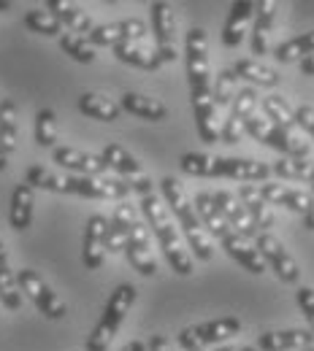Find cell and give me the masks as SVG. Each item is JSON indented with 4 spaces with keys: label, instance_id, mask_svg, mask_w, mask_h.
<instances>
[{
    "label": "cell",
    "instance_id": "obj_1",
    "mask_svg": "<svg viewBox=\"0 0 314 351\" xmlns=\"http://www.w3.org/2000/svg\"><path fill=\"white\" fill-rule=\"evenodd\" d=\"M141 214H144L146 224L152 227L155 238L160 241V249L166 254V263L171 265L179 276H190L192 273V260H190L187 243L181 241V235L177 232V227H174V221L168 217V208H166L163 197H157V195L141 197Z\"/></svg>",
    "mask_w": 314,
    "mask_h": 351
},
{
    "label": "cell",
    "instance_id": "obj_2",
    "mask_svg": "<svg viewBox=\"0 0 314 351\" xmlns=\"http://www.w3.org/2000/svg\"><path fill=\"white\" fill-rule=\"evenodd\" d=\"M160 189H163V203H166V208L179 219L181 232H184V238H187V249H192V254H195L198 260L209 263L214 252H212V246H209L206 230H203V224L198 219L192 203H190L187 195H184V186L179 184V178L166 176V178L160 181Z\"/></svg>",
    "mask_w": 314,
    "mask_h": 351
},
{
    "label": "cell",
    "instance_id": "obj_3",
    "mask_svg": "<svg viewBox=\"0 0 314 351\" xmlns=\"http://www.w3.org/2000/svg\"><path fill=\"white\" fill-rule=\"evenodd\" d=\"M133 303H135V287L133 284H120L111 292L109 303H106L100 319H98V324H95V330H92L90 338H87V351H109L114 335L120 332V327H122L125 316L131 313Z\"/></svg>",
    "mask_w": 314,
    "mask_h": 351
},
{
    "label": "cell",
    "instance_id": "obj_4",
    "mask_svg": "<svg viewBox=\"0 0 314 351\" xmlns=\"http://www.w3.org/2000/svg\"><path fill=\"white\" fill-rule=\"evenodd\" d=\"M187 54V84H190V100L201 103L212 97V82H209V41L203 27H192L184 41Z\"/></svg>",
    "mask_w": 314,
    "mask_h": 351
},
{
    "label": "cell",
    "instance_id": "obj_5",
    "mask_svg": "<svg viewBox=\"0 0 314 351\" xmlns=\"http://www.w3.org/2000/svg\"><path fill=\"white\" fill-rule=\"evenodd\" d=\"M57 192L79 195L92 200H125L131 186L122 178H103V176H57Z\"/></svg>",
    "mask_w": 314,
    "mask_h": 351
},
{
    "label": "cell",
    "instance_id": "obj_6",
    "mask_svg": "<svg viewBox=\"0 0 314 351\" xmlns=\"http://www.w3.org/2000/svg\"><path fill=\"white\" fill-rule=\"evenodd\" d=\"M238 332H241V319L223 316V319H212V322H203V324L184 327L179 332V346L184 351L212 349V346H220Z\"/></svg>",
    "mask_w": 314,
    "mask_h": 351
},
{
    "label": "cell",
    "instance_id": "obj_7",
    "mask_svg": "<svg viewBox=\"0 0 314 351\" xmlns=\"http://www.w3.org/2000/svg\"><path fill=\"white\" fill-rule=\"evenodd\" d=\"M247 132H249L255 141H260V143H266L271 149L282 152L284 157L309 160V143H306L304 138H298L295 132H284V130H279V128H273L269 119L252 117V119L247 122Z\"/></svg>",
    "mask_w": 314,
    "mask_h": 351
},
{
    "label": "cell",
    "instance_id": "obj_8",
    "mask_svg": "<svg viewBox=\"0 0 314 351\" xmlns=\"http://www.w3.org/2000/svg\"><path fill=\"white\" fill-rule=\"evenodd\" d=\"M100 157L106 160V165H109L114 173H120V178L131 186V192H138L141 197L152 195V181H149V176L141 171L138 160H135L128 149H122L120 143H106Z\"/></svg>",
    "mask_w": 314,
    "mask_h": 351
},
{
    "label": "cell",
    "instance_id": "obj_9",
    "mask_svg": "<svg viewBox=\"0 0 314 351\" xmlns=\"http://www.w3.org/2000/svg\"><path fill=\"white\" fill-rule=\"evenodd\" d=\"M16 287H19V292H25V295L36 303V308L44 313L46 319H63V316L68 313L65 303L57 298V292L46 284L36 270L22 267V270L16 273Z\"/></svg>",
    "mask_w": 314,
    "mask_h": 351
},
{
    "label": "cell",
    "instance_id": "obj_10",
    "mask_svg": "<svg viewBox=\"0 0 314 351\" xmlns=\"http://www.w3.org/2000/svg\"><path fill=\"white\" fill-rule=\"evenodd\" d=\"M255 249L260 252L266 267H273V273H276L284 284H295V281L301 278V270H298L295 257L284 249V243H282L276 235H271V232H258V235H255Z\"/></svg>",
    "mask_w": 314,
    "mask_h": 351
},
{
    "label": "cell",
    "instance_id": "obj_11",
    "mask_svg": "<svg viewBox=\"0 0 314 351\" xmlns=\"http://www.w3.org/2000/svg\"><path fill=\"white\" fill-rule=\"evenodd\" d=\"M269 162L258 160H244V157H212V171L209 178H233V181H269L271 178Z\"/></svg>",
    "mask_w": 314,
    "mask_h": 351
},
{
    "label": "cell",
    "instance_id": "obj_12",
    "mask_svg": "<svg viewBox=\"0 0 314 351\" xmlns=\"http://www.w3.org/2000/svg\"><path fill=\"white\" fill-rule=\"evenodd\" d=\"M255 106H258V92H255V87H244L236 95L233 106H230V114H227L223 130H220V141H225V143H238L241 135L247 132V122L255 117Z\"/></svg>",
    "mask_w": 314,
    "mask_h": 351
},
{
    "label": "cell",
    "instance_id": "obj_13",
    "mask_svg": "<svg viewBox=\"0 0 314 351\" xmlns=\"http://www.w3.org/2000/svg\"><path fill=\"white\" fill-rule=\"evenodd\" d=\"M152 30L157 41V57L163 62L177 60V14L168 3H152Z\"/></svg>",
    "mask_w": 314,
    "mask_h": 351
},
{
    "label": "cell",
    "instance_id": "obj_14",
    "mask_svg": "<svg viewBox=\"0 0 314 351\" xmlns=\"http://www.w3.org/2000/svg\"><path fill=\"white\" fill-rule=\"evenodd\" d=\"M146 36V25L141 19H122V22H109V25H98L92 27V33L87 36V41L92 46H114L122 41H135L144 44Z\"/></svg>",
    "mask_w": 314,
    "mask_h": 351
},
{
    "label": "cell",
    "instance_id": "obj_15",
    "mask_svg": "<svg viewBox=\"0 0 314 351\" xmlns=\"http://www.w3.org/2000/svg\"><path fill=\"white\" fill-rule=\"evenodd\" d=\"M212 203H214V208H217V214L225 219V224L233 230V232H238V235H244V238H255L258 235V230H255V224L249 219V214L244 211V206H241V200L233 195V192H212Z\"/></svg>",
    "mask_w": 314,
    "mask_h": 351
},
{
    "label": "cell",
    "instance_id": "obj_16",
    "mask_svg": "<svg viewBox=\"0 0 314 351\" xmlns=\"http://www.w3.org/2000/svg\"><path fill=\"white\" fill-rule=\"evenodd\" d=\"M260 197L269 203V206H282L287 211H295V214H309L314 208V195L312 192H301V189H290V186H282V184H273L266 181L258 186Z\"/></svg>",
    "mask_w": 314,
    "mask_h": 351
},
{
    "label": "cell",
    "instance_id": "obj_17",
    "mask_svg": "<svg viewBox=\"0 0 314 351\" xmlns=\"http://www.w3.org/2000/svg\"><path fill=\"white\" fill-rule=\"evenodd\" d=\"M52 160L68 171H74L76 176H103L109 171L106 160L100 154H87V152H79L74 146H54L52 149Z\"/></svg>",
    "mask_w": 314,
    "mask_h": 351
},
{
    "label": "cell",
    "instance_id": "obj_18",
    "mask_svg": "<svg viewBox=\"0 0 314 351\" xmlns=\"http://www.w3.org/2000/svg\"><path fill=\"white\" fill-rule=\"evenodd\" d=\"M125 254H128V263L133 265L141 276H155L157 273V260H155V252H152V238H149L146 227L138 224V221H135V227L128 235Z\"/></svg>",
    "mask_w": 314,
    "mask_h": 351
},
{
    "label": "cell",
    "instance_id": "obj_19",
    "mask_svg": "<svg viewBox=\"0 0 314 351\" xmlns=\"http://www.w3.org/2000/svg\"><path fill=\"white\" fill-rule=\"evenodd\" d=\"M106 238H109V219L103 214L90 217L82 243V260L90 270H98L106 263Z\"/></svg>",
    "mask_w": 314,
    "mask_h": 351
},
{
    "label": "cell",
    "instance_id": "obj_20",
    "mask_svg": "<svg viewBox=\"0 0 314 351\" xmlns=\"http://www.w3.org/2000/svg\"><path fill=\"white\" fill-rule=\"evenodd\" d=\"M220 243H223L225 254H227L230 260H236L244 270H249V273H255V276L266 273V263H263L260 252L252 246L249 238H244V235H238V232L230 230V232H225L223 238H220Z\"/></svg>",
    "mask_w": 314,
    "mask_h": 351
},
{
    "label": "cell",
    "instance_id": "obj_21",
    "mask_svg": "<svg viewBox=\"0 0 314 351\" xmlns=\"http://www.w3.org/2000/svg\"><path fill=\"white\" fill-rule=\"evenodd\" d=\"M135 227V208L131 203H120L109 219V238H106V252L117 254V252H125V243H128V235Z\"/></svg>",
    "mask_w": 314,
    "mask_h": 351
},
{
    "label": "cell",
    "instance_id": "obj_22",
    "mask_svg": "<svg viewBox=\"0 0 314 351\" xmlns=\"http://www.w3.org/2000/svg\"><path fill=\"white\" fill-rule=\"evenodd\" d=\"M314 346L312 330H279V332H263L258 338L260 351H301Z\"/></svg>",
    "mask_w": 314,
    "mask_h": 351
},
{
    "label": "cell",
    "instance_id": "obj_23",
    "mask_svg": "<svg viewBox=\"0 0 314 351\" xmlns=\"http://www.w3.org/2000/svg\"><path fill=\"white\" fill-rule=\"evenodd\" d=\"M255 5L252 0H236L230 5V14L225 19V27H223V44L236 49V46L244 41V33H247V25L249 19H255Z\"/></svg>",
    "mask_w": 314,
    "mask_h": 351
},
{
    "label": "cell",
    "instance_id": "obj_24",
    "mask_svg": "<svg viewBox=\"0 0 314 351\" xmlns=\"http://www.w3.org/2000/svg\"><path fill=\"white\" fill-rule=\"evenodd\" d=\"M238 200H241L244 211L249 214V219H252V224H255V230H258V232H269L276 219H273L271 206L260 197L258 186H252V184H241V189H238Z\"/></svg>",
    "mask_w": 314,
    "mask_h": 351
},
{
    "label": "cell",
    "instance_id": "obj_25",
    "mask_svg": "<svg viewBox=\"0 0 314 351\" xmlns=\"http://www.w3.org/2000/svg\"><path fill=\"white\" fill-rule=\"evenodd\" d=\"M46 11H52L57 19H60V25L63 27H68L71 33H76V36H90L92 33V19L79 8V5H74V3H68V0H49L46 3Z\"/></svg>",
    "mask_w": 314,
    "mask_h": 351
},
{
    "label": "cell",
    "instance_id": "obj_26",
    "mask_svg": "<svg viewBox=\"0 0 314 351\" xmlns=\"http://www.w3.org/2000/svg\"><path fill=\"white\" fill-rule=\"evenodd\" d=\"M33 206H36V195H33V186L27 184H19L11 195V208H8V224L16 230V232H25L30 224H33Z\"/></svg>",
    "mask_w": 314,
    "mask_h": 351
},
{
    "label": "cell",
    "instance_id": "obj_27",
    "mask_svg": "<svg viewBox=\"0 0 314 351\" xmlns=\"http://www.w3.org/2000/svg\"><path fill=\"white\" fill-rule=\"evenodd\" d=\"M273 19H276V5L271 0H260L255 5V19H252V51L255 54H266L269 51V36L273 30Z\"/></svg>",
    "mask_w": 314,
    "mask_h": 351
},
{
    "label": "cell",
    "instance_id": "obj_28",
    "mask_svg": "<svg viewBox=\"0 0 314 351\" xmlns=\"http://www.w3.org/2000/svg\"><path fill=\"white\" fill-rule=\"evenodd\" d=\"M114 57L120 62H128L141 71H157L163 65V60L157 57V49H149L146 44H135V41H122L114 46Z\"/></svg>",
    "mask_w": 314,
    "mask_h": 351
},
{
    "label": "cell",
    "instance_id": "obj_29",
    "mask_svg": "<svg viewBox=\"0 0 314 351\" xmlns=\"http://www.w3.org/2000/svg\"><path fill=\"white\" fill-rule=\"evenodd\" d=\"M120 108L128 111V114H133V117H138V119H146V122H160V119L168 117V108H166L160 100L146 97V95H138V92L122 95Z\"/></svg>",
    "mask_w": 314,
    "mask_h": 351
},
{
    "label": "cell",
    "instance_id": "obj_30",
    "mask_svg": "<svg viewBox=\"0 0 314 351\" xmlns=\"http://www.w3.org/2000/svg\"><path fill=\"white\" fill-rule=\"evenodd\" d=\"M79 111L90 119H98V122H114L120 117V103H114L111 97L106 95H95V92H87L79 97Z\"/></svg>",
    "mask_w": 314,
    "mask_h": 351
},
{
    "label": "cell",
    "instance_id": "obj_31",
    "mask_svg": "<svg viewBox=\"0 0 314 351\" xmlns=\"http://www.w3.org/2000/svg\"><path fill=\"white\" fill-rule=\"evenodd\" d=\"M0 303L8 311H19L22 308V292L16 287L14 270L8 267V254H5L3 241H0Z\"/></svg>",
    "mask_w": 314,
    "mask_h": 351
},
{
    "label": "cell",
    "instance_id": "obj_32",
    "mask_svg": "<svg viewBox=\"0 0 314 351\" xmlns=\"http://www.w3.org/2000/svg\"><path fill=\"white\" fill-rule=\"evenodd\" d=\"M263 114H266V119H269L273 128H279V130L284 132H293L295 130V111L287 106V100L284 97H279V95H266L263 97Z\"/></svg>",
    "mask_w": 314,
    "mask_h": 351
},
{
    "label": "cell",
    "instance_id": "obj_33",
    "mask_svg": "<svg viewBox=\"0 0 314 351\" xmlns=\"http://www.w3.org/2000/svg\"><path fill=\"white\" fill-rule=\"evenodd\" d=\"M233 71H236L238 79L249 82L252 87H276L279 84V73H273L271 68H266L258 60H238L233 65Z\"/></svg>",
    "mask_w": 314,
    "mask_h": 351
},
{
    "label": "cell",
    "instance_id": "obj_34",
    "mask_svg": "<svg viewBox=\"0 0 314 351\" xmlns=\"http://www.w3.org/2000/svg\"><path fill=\"white\" fill-rule=\"evenodd\" d=\"M195 214H198V219L201 224H206V230H209V235H214V238H223L225 232H230V227L225 224V219L217 214V208H214V203H212V192H198V197H195Z\"/></svg>",
    "mask_w": 314,
    "mask_h": 351
},
{
    "label": "cell",
    "instance_id": "obj_35",
    "mask_svg": "<svg viewBox=\"0 0 314 351\" xmlns=\"http://www.w3.org/2000/svg\"><path fill=\"white\" fill-rule=\"evenodd\" d=\"M271 173L279 178H290V181H301V184H314V162L312 160H293V157H282L271 165Z\"/></svg>",
    "mask_w": 314,
    "mask_h": 351
},
{
    "label": "cell",
    "instance_id": "obj_36",
    "mask_svg": "<svg viewBox=\"0 0 314 351\" xmlns=\"http://www.w3.org/2000/svg\"><path fill=\"white\" fill-rule=\"evenodd\" d=\"M16 141H19L16 106H14V100H3L0 103V149L5 152V157L16 149Z\"/></svg>",
    "mask_w": 314,
    "mask_h": 351
},
{
    "label": "cell",
    "instance_id": "obj_37",
    "mask_svg": "<svg viewBox=\"0 0 314 351\" xmlns=\"http://www.w3.org/2000/svg\"><path fill=\"white\" fill-rule=\"evenodd\" d=\"M195 108V122H198V132H201V141L203 143H217L220 141V128H217V117H214V100H201V103H192Z\"/></svg>",
    "mask_w": 314,
    "mask_h": 351
},
{
    "label": "cell",
    "instance_id": "obj_38",
    "mask_svg": "<svg viewBox=\"0 0 314 351\" xmlns=\"http://www.w3.org/2000/svg\"><path fill=\"white\" fill-rule=\"evenodd\" d=\"M314 54V30L312 33H301L290 41H284L282 46H276L273 57L279 62H295V60H306Z\"/></svg>",
    "mask_w": 314,
    "mask_h": 351
},
{
    "label": "cell",
    "instance_id": "obj_39",
    "mask_svg": "<svg viewBox=\"0 0 314 351\" xmlns=\"http://www.w3.org/2000/svg\"><path fill=\"white\" fill-rule=\"evenodd\" d=\"M236 84H238V76L233 68H223L220 76L214 79V87H212V100H214V108H227L233 106L236 100Z\"/></svg>",
    "mask_w": 314,
    "mask_h": 351
},
{
    "label": "cell",
    "instance_id": "obj_40",
    "mask_svg": "<svg viewBox=\"0 0 314 351\" xmlns=\"http://www.w3.org/2000/svg\"><path fill=\"white\" fill-rule=\"evenodd\" d=\"M25 25L33 30V33H38V36H49V38H54V36H63V25H60V19L52 14V11H38V8H33V11H27L25 14Z\"/></svg>",
    "mask_w": 314,
    "mask_h": 351
},
{
    "label": "cell",
    "instance_id": "obj_41",
    "mask_svg": "<svg viewBox=\"0 0 314 351\" xmlns=\"http://www.w3.org/2000/svg\"><path fill=\"white\" fill-rule=\"evenodd\" d=\"M60 46L63 51L76 60V62H92L95 60V46L87 41V36H76V33H63L60 36Z\"/></svg>",
    "mask_w": 314,
    "mask_h": 351
},
{
    "label": "cell",
    "instance_id": "obj_42",
    "mask_svg": "<svg viewBox=\"0 0 314 351\" xmlns=\"http://www.w3.org/2000/svg\"><path fill=\"white\" fill-rule=\"evenodd\" d=\"M36 141L44 149H54L57 146V117L52 108H41L36 117Z\"/></svg>",
    "mask_w": 314,
    "mask_h": 351
},
{
    "label": "cell",
    "instance_id": "obj_43",
    "mask_svg": "<svg viewBox=\"0 0 314 351\" xmlns=\"http://www.w3.org/2000/svg\"><path fill=\"white\" fill-rule=\"evenodd\" d=\"M179 165H181V171H184L187 176L209 178V171H212V154H201V152H190V154H181Z\"/></svg>",
    "mask_w": 314,
    "mask_h": 351
},
{
    "label": "cell",
    "instance_id": "obj_44",
    "mask_svg": "<svg viewBox=\"0 0 314 351\" xmlns=\"http://www.w3.org/2000/svg\"><path fill=\"white\" fill-rule=\"evenodd\" d=\"M25 184L33 186V189L57 192V173L46 171V168H41V165H33V168H27V173H25Z\"/></svg>",
    "mask_w": 314,
    "mask_h": 351
},
{
    "label": "cell",
    "instance_id": "obj_45",
    "mask_svg": "<svg viewBox=\"0 0 314 351\" xmlns=\"http://www.w3.org/2000/svg\"><path fill=\"white\" fill-rule=\"evenodd\" d=\"M295 298H298V308L304 311V316L312 324V332H314V289L312 287H301Z\"/></svg>",
    "mask_w": 314,
    "mask_h": 351
},
{
    "label": "cell",
    "instance_id": "obj_46",
    "mask_svg": "<svg viewBox=\"0 0 314 351\" xmlns=\"http://www.w3.org/2000/svg\"><path fill=\"white\" fill-rule=\"evenodd\" d=\"M295 125L304 128L309 138H314V108L312 106H301V108L295 111Z\"/></svg>",
    "mask_w": 314,
    "mask_h": 351
},
{
    "label": "cell",
    "instance_id": "obj_47",
    "mask_svg": "<svg viewBox=\"0 0 314 351\" xmlns=\"http://www.w3.org/2000/svg\"><path fill=\"white\" fill-rule=\"evenodd\" d=\"M146 346H149V351H171V349H168L166 335H152V341H149Z\"/></svg>",
    "mask_w": 314,
    "mask_h": 351
},
{
    "label": "cell",
    "instance_id": "obj_48",
    "mask_svg": "<svg viewBox=\"0 0 314 351\" xmlns=\"http://www.w3.org/2000/svg\"><path fill=\"white\" fill-rule=\"evenodd\" d=\"M298 68H301V73H304V76H314V54L312 57H306V60H301V65H298Z\"/></svg>",
    "mask_w": 314,
    "mask_h": 351
},
{
    "label": "cell",
    "instance_id": "obj_49",
    "mask_svg": "<svg viewBox=\"0 0 314 351\" xmlns=\"http://www.w3.org/2000/svg\"><path fill=\"white\" fill-rule=\"evenodd\" d=\"M195 351H258L252 346H212V349H195Z\"/></svg>",
    "mask_w": 314,
    "mask_h": 351
},
{
    "label": "cell",
    "instance_id": "obj_50",
    "mask_svg": "<svg viewBox=\"0 0 314 351\" xmlns=\"http://www.w3.org/2000/svg\"><path fill=\"white\" fill-rule=\"evenodd\" d=\"M122 351H149V346H146L144 341H131Z\"/></svg>",
    "mask_w": 314,
    "mask_h": 351
},
{
    "label": "cell",
    "instance_id": "obj_51",
    "mask_svg": "<svg viewBox=\"0 0 314 351\" xmlns=\"http://www.w3.org/2000/svg\"><path fill=\"white\" fill-rule=\"evenodd\" d=\"M304 224H306V230H314V208L304 217Z\"/></svg>",
    "mask_w": 314,
    "mask_h": 351
},
{
    "label": "cell",
    "instance_id": "obj_52",
    "mask_svg": "<svg viewBox=\"0 0 314 351\" xmlns=\"http://www.w3.org/2000/svg\"><path fill=\"white\" fill-rule=\"evenodd\" d=\"M5 165H8V157H5V152L0 149V171H5Z\"/></svg>",
    "mask_w": 314,
    "mask_h": 351
},
{
    "label": "cell",
    "instance_id": "obj_53",
    "mask_svg": "<svg viewBox=\"0 0 314 351\" xmlns=\"http://www.w3.org/2000/svg\"><path fill=\"white\" fill-rule=\"evenodd\" d=\"M8 8H11V3L8 0H0V11H8Z\"/></svg>",
    "mask_w": 314,
    "mask_h": 351
},
{
    "label": "cell",
    "instance_id": "obj_54",
    "mask_svg": "<svg viewBox=\"0 0 314 351\" xmlns=\"http://www.w3.org/2000/svg\"><path fill=\"white\" fill-rule=\"evenodd\" d=\"M301 351H314V346H309V349H301Z\"/></svg>",
    "mask_w": 314,
    "mask_h": 351
},
{
    "label": "cell",
    "instance_id": "obj_55",
    "mask_svg": "<svg viewBox=\"0 0 314 351\" xmlns=\"http://www.w3.org/2000/svg\"><path fill=\"white\" fill-rule=\"evenodd\" d=\"M312 195H314V184H312Z\"/></svg>",
    "mask_w": 314,
    "mask_h": 351
}]
</instances>
